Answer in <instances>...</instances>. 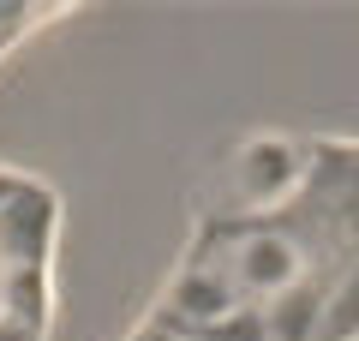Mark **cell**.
Instances as JSON below:
<instances>
[{
  "label": "cell",
  "mask_w": 359,
  "mask_h": 341,
  "mask_svg": "<svg viewBox=\"0 0 359 341\" xmlns=\"http://www.w3.org/2000/svg\"><path fill=\"white\" fill-rule=\"evenodd\" d=\"M60 18H72V13H60V6H54V13H18V6H13V13H0V60H6L18 42H30L36 30L60 25Z\"/></svg>",
  "instance_id": "obj_1"
}]
</instances>
